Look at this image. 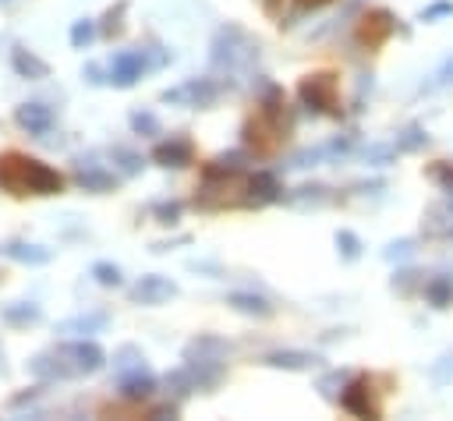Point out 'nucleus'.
<instances>
[{
  "label": "nucleus",
  "mask_w": 453,
  "mask_h": 421,
  "mask_svg": "<svg viewBox=\"0 0 453 421\" xmlns=\"http://www.w3.org/2000/svg\"><path fill=\"white\" fill-rule=\"evenodd\" d=\"M0 188L7 195H57L64 188V177L25 152H4L0 156Z\"/></svg>",
  "instance_id": "1"
},
{
  "label": "nucleus",
  "mask_w": 453,
  "mask_h": 421,
  "mask_svg": "<svg viewBox=\"0 0 453 421\" xmlns=\"http://www.w3.org/2000/svg\"><path fill=\"white\" fill-rule=\"evenodd\" d=\"M301 99L308 106L322 110V113H336L340 110L336 106V81H333V74H311V78H304L301 81Z\"/></svg>",
  "instance_id": "2"
},
{
  "label": "nucleus",
  "mask_w": 453,
  "mask_h": 421,
  "mask_svg": "<svg viewBox=\"0 0 453 421\" xmlns=\"http://www.w3.org/2000/svg\"><path fill=\"white\" fill-rule=\"evenodd\" d=\"M389 32H393V18H389L386 11H372V14H365V21H361V28H357V39H361L365 46H379Z\"/></svg>",
  "instance_id": "3"
},
{
  "label": "nucleus",
  "mask_w": 453,
  "mask_h": 421,
  "mask_svg": "<svg viewBox=\"0 0 453 421\" xmlns=\"http://www.w3.org/2000/svg\"><path fill=\"white\" fill-rule=\"evenodd\" d=\"M18 124L28 131V134H46L50 131V124H53V113H50V106H42V103H25V106H18Z\"/></svg>",
  "instance_id": "4"
},
{
  "label": "nucleus",
  "mask_w": 453,
  "mask_h": 421,
  "mask_svg": "<svg viewBox=\"0 0 453 421\" xmlns=\"http://www.w3.org/2000/svg\"><path fill=\"white\" fill-rule=\"evenodd\" d=\"M368 379H357V382H350L347 389H343V407L347 410H354V414H361V417H368V414H375V403H372V396H368Z\"/></svg>",
  "instance_id": "5"
},
{
  "label": "nucleus",
  "mask_w": 453,
  "mask_h": 421,
  "mask_svg": "<svg viewBox=\"0 0 453 421\" xmlns=\"http://www.w3.org/2000/svg\"><path fill=\"white\" fill-rule=\"evenodd\" d=\"M152 159H156V163H163V166H184V163L191 159V145H188L184 138H173V142H163V145H156V152H152Z\"/></svg>",
  "instance_id": "6"
},
{
  "label": "nucleus",
  "mask_w": 453,
  "mask_h": 421,
  "mask_svg": "<svg viewBox=\"0 0 453 421\" xmlns=\"http://www.w3.org/2000/svg\"><path fill=\"white\" fill-rule=\"evenodd\" d=\"M138 71H142V57H138V53H120V57L113 60V78H117V85H131V81L138 78Z\"/></svg>",
  "instance_id": "7"
},
{
  "label": "nucleus",
  "mask_w": 453,
  "mask_h": 421,
  "mask_svg": "<svg viewBox=\"0 0 453 421\" xmlns=\"http://www.w3.org/2000/svg\"><path fill=\"white\" fill-rule=\"evenodd\" d=\"M11 60H14V71L25 74V78H46V71H50V67H46L39 57H32L28 50H14Z\"/></svg>",
  "instance_id": "8"
},
{
  "label": "nucleus",
  "mask_w": 453,
  "mask_h": 421,
  "mask_svg": "<svg viewBox=\"0 0 453 421\" xmlns=\"http://www.w3.org/2000/svg\"><path fill=\"white\" fill-rule=\"evenodd\" d=\"M170 294H173V283H166L159 276H149V279H142L134 287V297L138 301H159V297H170Z\"/></svg>",
  "instance_id": "9"
},
{
  "label": "nucleus",
  "mask_w": 453,
  "mask_h": 421,
  "mask_svg": "<svg viewBox=\"0 0 453 421\" xmlns=\"http://www.w3.org/2000/svg\"><path fill=\"white\" fill-rule=\"evenodd\" d=\"M449 297H453V283H449V279H442V276H439V279H432V283H428V301H432L435 308H446V304H449Z\"/></svg>",
  "instance_id": "10"
},
{
  "label": "nucleus",
  "mask_w": 453,
  "mask_h": 421,
  "mask_svg": "<svg viewBox=\"0 0 453 421\" xmlns=\"http://www.w3.org/2000/svg\"><path fill=\"white\" fill-rule=\"evenodd\" d=\"M7 258H18V262H46V251H32V248H25V244H4L0 248Z\"/></svg>",
  "instance_id": "11"
},
{
  "label": "nucleus",
  "mask_w": 453,
  "mask_h": 421,
  "mask_svg": "<svg viewBox=\"0 0 453 421\" xmlns=\"http://www.w3.org/2000/svg\"><path fill=\"white\" fill-rule=\"evenodd\" d=\"M120 389H124V396L138 400V396H149V393H152V379H149V375H145V379H124Z\"/></svg>",
  "instance_id": "12"
},
{
  "label": "nucleus",
  "mask_w": 453,
  "mask_h": 421,
  "mask_svg": "<svg viewBox=\"0 0 453 421\" xmlns=\"http://www.w3.org/2000/svg\"><path fill=\"white\" fill-rule=\"evenodd\" d=\"M234 308H241V311H258V315H265L269 308H265V301H258V297H244V294H237L234 297Z\"/></svg>",
  "instance_id": "13"
},
{
  "label": "nucleus",
  "mask_w": 453,
  "mask_h": 421,
  "mask_svg": "<svg viewBox=\"0 0 453 421\" xmlns=\"http://www.w3.org/2000/svg\"><path fill=\"white\" fill-rule=\"evenodd\" d=\"M269 361H273V364H290V368H304V364H308V361H315V357H308V354H287V357H283V354H273Z\"/></svg>",
  "instance_id": "14"
},
{
  "label": "nucleus",
  "mask_w": 453,
  "mask_h": 421,
  "mask_svg": "<svg viewBox=\"0 0 453 421\" xmlns=\"http://www.w3.org/2000/svg\"><path fill=\"white\" fill-rule=\"evenodd\" d=\"M96 276H99V283H120V272L110 265H96Z\"/></svg>",
  "instance_id": "15"
},
{
  "label": "nucleus",
  "mask_w": 453,
  "mask_h": 421,
  "mask_svg": "<svg viewBox=\"0 0 453 421\" xmlns=\"http://www.w3.org/2000/svg\"><path fill=\"white\" fill-rule=\"evenodd\" d=\"M71 39H74V46H81V42H88V39H92V25H74V32H71Z\"/></svg>",
  "instance_id": "16"
},
{
  "label": "nucleus",
  "mask_w": 453,
  "mask_h": 421,
  "mask_svg": "<svg viewBox=\"0 0 453 421\" xmlns=\"http://www.w3.org/2000/svg\"><path fill=\"white\" fill-rule=\"evenodd\" d=\"M432 177H442V180L453 188V173H449V166H435V170H432Z\"/></svg>",
  "instance_id": "17"
},
{
  "label": "nucleus",
  "mask_w": 453,
  "mask_h": 421,
  "mask_svg": "<svg viewBox=\"0 0 453 421\" xmlns=\"http://www.w3.org/2000/svg\"><path fill=\"white\" fill-rule=\"evenodd\" d=\"M326 4H329V0H297V7H301V11H308V7L315 11V7H326Z\"/></svg>",
  "instance_id": "18"
}]
</instances>
